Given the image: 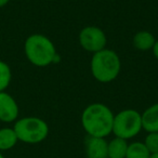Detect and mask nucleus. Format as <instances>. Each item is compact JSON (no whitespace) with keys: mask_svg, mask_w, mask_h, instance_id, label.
Instances as JSON below:
<instances>
[{"mask_svg":"<svg viewBox=\"0 0 158 158\" xmlns=\"http://www.w3.org/2000/svg\"><path fill=\"white\" fill-rule=\"evenodd\" d=\"M114 116L112 110L103 103H92L81 114V126L89 136L104 138L113 132Z\"/></svg>","mask_w":158,"mask_h":158,"instance_id":"1","label":"nucleus"},{"mask_svg":"<svg viewBox=\"0 0 158 158\" xmlns=\"http://www.w3.org/2000/svg\"><path fill=\"white\" fill-rule=\"evenodd\" d=\"M24 52L29 63L37 67L49 66L57 57L54 44L42 34H33L26 38Z\"/></svg>","mask_w":158,"mask_h":158,"instance_id":"2","label":"nucleus"},{"mask_svg":"<svg viewBox=\"0 0 158 158\" xmlns=\"http://www.w3.org/2000/svg\"><path fill=\"white\" fill-rule=\"evenodd\" d=\"M121 68V62L114 50L103 49L93 53L90 62L91 74L95 80L102 84L114 81L118 77Z\"/></svg>","mask_w":158,"mask_h":158,"instance_id":"3","label":"nucleus"},{"mask_svg":"<svg viewBox=\"0 0 158 158\" xmlns=\"http://www.w3.org/2000/svg\"><path fill=\"white\" fill-rule=\"evenodd\" d=\"M13 129L19 141L26 144H38L47 139L49 126L39 117H23L15 121Z\"/></svg>","mask_w":158,"mask_h":158,"instance_id":"4","label":"nucleus"},{"mask_svg":"<svg viewBox=\"0 0 158 158\" xmlns=\"http://www.w3.org/2000/svg\"><path fill=\"white\" fill-rule=\"evenodd\" d=\"M142 130V116L138 110L127 108L114 116L113 132L115 136L129 140L136 136Z\"/></svg>","mask_w":158,"mask_h":158,"instance_id":"5","label":"nucleus"},{"mask_svg":"<svg viewBox=\"0 0 158 158\" xmlns=\"http://www.w3.org/2000/svg\"><path fill=\"white\" fill-rule=\"evenodd\" d=\"M79 44L84 50L97 53L106 48L107 37L103 29L97 26H87L82 28L78 36Z\"/></svg>","mask_w":158,"mask_h":158,"instance_id":"6","label":"nucleus"},{"mask_svg":"<svg viewBox=\"0 0 158 158\" xmlns=\"http://www.w3.org/2000/svg\"><path fill=\"white\" fill-rule=\"evenodd\" d=\"M20 114L19 104L11 94L0 92V121L6 123L16 121Z\"/></svg>","mask_w":158,"mask_h":158,"instance_id":"7","label":"nucleus"},{"mask_svg":"<svg viewBox=\"0 0 158 158\" xmlns=\"http://www.w3.org/2000/svg\"><path fill=\"white\" fill-rule=\"evenodd\" d=\"M85 144L87 158H108L107 142L104 138L88 135Z\"/></svg>","mask_w":158,"mask_h":158,"instance_id":"8","label":"nucleus"},{"mask_svg":"<svg viewBox=\"0 0 158 158\" xmlns=\"http://www.w3.org/2000/svg\"><path fill=\"white\" fill-rule=\"evenodd\" d=\"M142 116V129L146 132H158V103L147 107L141 114Z\"/></svg>","mask_w":158,"mask_h":158,"instance_id":"9","label":"nucleus"},{"mask_svg":"<svg viewBox=\"0 0 158 158\" xmlns=\"http://www.w3.org/2000/svg\"><path fill=\"white\" fill-rule=\"evenodd\" d=\"M156 38L148 31H140L134 35L132 44L134 48L140 51H148L152 50L155 44Z\"/></svg>","mask_w":158,"mask_h":158,"instance_id":"10","label":"nucleus"},{"mask_svg":"<svg viewBox=\"0 0 158 158\" xmlns=\"http://www.w3.org/2000/svg\"><path fill=\"white\" fill-rule=\"evenodd\" d=\"M128 145L127 140L115 136L113 140L107 142L108 158H126Z\"/></svg>","mask_w":158,"mask_h":158,"instance_id":"11","label":"nucleus"},{"mask_svg":"<svg viewBox=\"0 0 158 158\" xmlns=\"http://www.w3.org/2000/svg\"><path fill=\"white\" fill-rule=\"evenodd\" d=\"M18 142L19 139L13 128L6 127L0 129V152L13 148Z\"/></svg>","mask_w":158,"mask_h":158,"instance_id":"12","label":"nucleus"},{"mask_svg":"<svg viewBox=\"0 0 158 158\" xmlns=\"http://www.w3.org/2000/svg\"><path fill=\"white\" fill-rule=\"evenodd\" d=\"M126 158H151V153L144 143L133 142L128 145Z\"/></svg>","mask_w":158,"mask_h":158,"instance_id":"13","label":"nucleus"},{"mask_svg":"<svg viewBox=\"0 0 158 158\" xmlns=\"http://www.w3.org/2000/svg\"><path fill=\"white\" fill-rule=\"evenodd\" d=\"M12 80V72L5 61L0 60V92L6 91Z\"/></svg>","mask_w":158,"mask_h":158,"instance_id":"14","label":"nucleus"},{"mask_svg":"<svg viewBox=\"0 0 158 158\" xmlns=\"http://www.w3.org/2000/svg\"><path fill=\"white\" fill-rule=\"evenodd\" d=\"M151 153V155L158 153V132H151L145 136V140L143 142Z\"/></svg>","mask_w":158,"mask_h":158,"instance_id":"15","label":"nucleus"},{"mask_svg":"<svg viewBox=\"0 0 158 158\" xmlns=\"http://www.w3.org/2000/svg\"><path fill=\"white\" fill-rule=\"evenodd\" d=\"M152 51H153L154 56H155L156 59L158 60V39H156L155 44H154V47H153V49H152Z\"/></svg>","mask_w":158,"mask_h":158,"instance_id":"16","label":"nucleus"},{"mask_svg":"<svg viewBox=\"0 0 158 158\" xmlns=\"http://www.w3.org/2000/svg\"><path fill=\"white\" fill-rule=\"evenodd\" d=\"M9 1L10 0H0V8H3L5 6H7Z\"/></svg>","mask_w":158,"mask_h":158,"instance_id":"17","label":"nucleus"},{"mask_svg":"<svg viewBox=\"0 0 158 158\" xmlns=\"http://www.w3.org/2000/svg\"><path fill=\"white\" fill-rule=\"evenodd\" d=\"M151 158H158V153H157V154H153V155H151Z\"/></svg>","mask_w":158,"mask_h":158,"instance_id":"18","label":"nucleus"},{"mask_svg":"<svg viewBox=\"0 0 158 158\" xmlns=\"http://www.w3.org/2000/svg\"><path fill=\"white\" fill-rule=\"evenodd\" d=\"M0 158H5V156L2 155V153H1V152H0Z\"/></svg>","mask_w":158,"mask_h":158,"instance_id":"19","label":"nucleus"}]
</instances>
